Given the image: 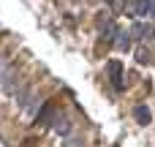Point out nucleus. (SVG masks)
Returning <instances> with one entry per match:
<instances>
[{
    "mask_svg": "<svg viewBox=\"0 0 155 147\" xmlns=\"http://www.w3.org/2000/svg\"><path fill=\"white\" fill-rule=\"evenodd\" d=\"M52 112H54V109H52V104H44V106H41V112H38V120H41V123H46V120L52 117Z\"/></svg>",
    "mask_w": 155,
    "mask_h": 147,
    "instance_id": "obj_7",
    "label": "nucleus"
},
{
    "mask_svg": "<svg viewBox=\"0 0 155 147\" xmlns=\"http://www.w3.org/2000/svg\"><path fill=\"white\" fill-rule=\"evenodd\" d=\"M131 35L139 38V41H153V38H155V27H153V25H147V22H136V25L131 27Z\"/></svg>",
    "mask_w": 155,
    "mask_h": 147,
    "instance_id": "obj_1",
    "label": "nucleus"
},
{
    "mask_svg": "<svg viewBox=\"0 0 155 147\" xmlns=\"http://www.w3.org/2000/svg\"><path fill=\"white\" fill-rule=\"evenodd\" d=\"M136 60H139V63H153V57H150V52H147L144 46L136 49Z\"/></svg>",
    "mask_w": 155,
    "mask_h": 147,
    "instance_id": "obj_8",
    "label": "nucleus"
},
{
    "mask_svg": "<svg viewBox=\"0 0 155 147\" xmlns=\"http://www.w3.org/2000/svg\"><path fill=\"white\" fill-rule=\"evenodd\" d=\"M134 117H136L142 125H147V123L153 120V115H150V109H147V106H136V109H134Z\"/></svg>",
    "mask_w": 155,
    "mask_h": 147,
    "instance_id": "obj_5",
    "label": "nucleus"
},
{
    "mask_svg": "<svg viewBox=\"0 0 155 147\" xmlns=\"http://www.w3.org/2000/svg\"><path fill=\"white\" fill-rule=\"evenodd\" d=\"M117 35H120V38L114 41V44H117V49H123V52H128V49H131V33H123V30H120Z\"/></svg>",
    "mask_w": 155,
    "mask_h": 147,
    "instance_id": "obj_6",
    "label": "nucleus"
},
{
    "mask_svg": "<svg viewBox=\"0 0 155 147\" xmlns=\"http://www.w3.org/2000/svg\"><path fill=\"white\" fill-rule=\"evenodd\" d=\"M109 76H112L114 90H123V87H125V85H123V65H120V60H112V63H109Z\"/></svg>",
    "mask_w": 155,
    "mask_h": 147,
    "instance_id": "obj_3",
    "label": "nucleus"
},
{
    "mask_svg": "<svg viewBox=\"0 0 155 147\" xmlns=\"http://www.w3.org/2000/svg\"><path fill=\"white\" fill-rule=\"evenodd\" d=\"M134 16H139V19L155 16V0H136L134 3Z\"/></svg>",
    "mask_w": 155,
    "mask_h": 147,
    "instance_id": "obj_2",
    "label": "nucleus"
},
{
    "mask_svg": "<svg viewBox=\"0 0 155 147\" xmlns=\"http://www.w3.org/2000/svg\"><path fill=\"white\" fill-rule=\"evenodd\" d=\"M52 128H54L57 134H63V136L71 134V123H68V117H54V120H52Z\"/></svg>",
    "mask_w": 155,
    "mask_h": 147,
    "instance_id": "obj_4",
    "label": "nucleus"
},
{
    "mask_svg": "<svg viewBox=\"0 0 155 147\" xmlns=\"http://www.w3.org/2000/svg\"><path fill=\"white\" fill-rule=\"evenodd\" d=\"M63 147H82V142H74V139H68V142H65Z\"/></svg>",
    "mask_w": 155,
    "mask_h": 147,
    "instance_id": "obj_9",
    "label": "nucleus"
}]
</instances>
